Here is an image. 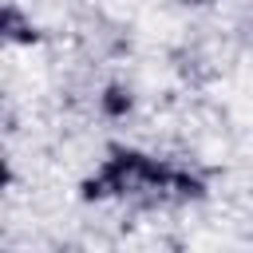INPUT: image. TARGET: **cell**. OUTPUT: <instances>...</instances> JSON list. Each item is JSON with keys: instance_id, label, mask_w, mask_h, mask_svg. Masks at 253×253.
<instances>
[{"instance_id": "6da1fadb", "label": "cell", "mask_w": 253, "mask_h": 253, "mask_svg": "<svg viewBox=\"0 0 253 253\" xmlns=\"http://www.w3.org/2000/svg\"><path fill=\"white\" fill-rule=\"evenodd\" d=\"M170 194V198H202L206 182L182 166H170L146 150L134 146H111V154L103 158V166L83 182V198L87 202H103V198H126V194Z\"/></svg>"}, {"instance_id": "7a4b0ae2", "label": "cell", "mask_w": 253, "mask_h": 253, "mask_svg": "<svg viewBox=\"0 0 253 253\" xmlns=\"http://www.w3.org/2000/svg\"><path fill=\"white\" fill-rule=\"evenodd\" d=\"M0 32L8 43H40V28L16 8V4H4V16H0Z\"/></svg>"}, {"instance_id": "3957f363", "label": "cell", "mask_w": 253, "mask_h": 253, "mask_svg": "<svg viewBox=\"0 0 253 253\" xmlns=\"http://www.w3.org/2000/svg\"><path fill=\"white\" fill-rule=\"evenodd\" d=\"M99 107H103V115H111V119H126L130 107H134V95H130L126 83H107L103 95H99Z\"/></svg>"}]
</instances>
